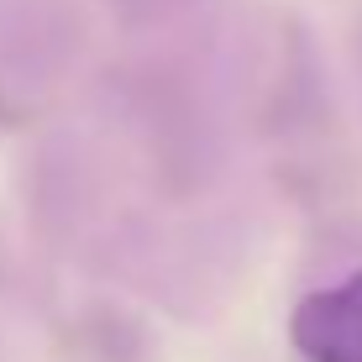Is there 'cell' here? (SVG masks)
I'll return each mask as SVG.
<instances>
[{
	"mask_svg": "<svg viewBox=\"0 0 362 362\" xmlns=\"http://www.w3.org/2000/svg\"><path fill=\"white\" fill-rule=\"evenodd\" d=\"M289 346L305 362H362V268L289 310Z\"/></svg>",
	"mask_w": 362,
	"mask_h": 362,
	"instance_id": "cell-1",
	"label": "cell"
}]
</instances>
